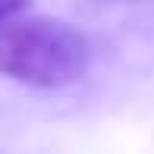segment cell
Wrapping results in <instances>:
<instances>
[{"label": "cell", "mask_w": 154, "mask_h": 154, "mask_svg": "<svg viewBox=\"0 0 154 154\" xmlns=\"http://www.w3.org/2000/svg\"><path fill=\"white\" fill-rule=\"evenodd\" d=\"M85 66L88 41L63 19L13 16L0 25V75L35 88H63L82 79Z\"/></svg>", "instance_id": "obj_1"}, {"label": "cell", "mask_w": 154, "mask_h": 154, "mask_svg": "<svg viewBox=\"0 0 154 154\" xmlns=\"http://www.w3.org/2000/svg\"><path fill=\"white\" fill-rule=\"evenodd\" d=\"M29 3H32V0H0V25H3L6 19L25 13V10H29Z\"/></svg>", "instance_id": "obj_2"}]
</instances>
